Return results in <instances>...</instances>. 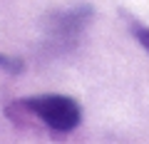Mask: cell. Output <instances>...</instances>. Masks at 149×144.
<instances>
[{"label": "cell", "mask_w": 149, "mask_h": 144, "mask_svg": "<svg viewBox=\"0 0 149 144\" xmlns=\"http://www.w3.org/2000/svg\"><path fill=\"white\" fill-rule=\"evenodd\" d=\"M20 104L52 132H72L82 119L80 104L65 95H37L22 99Z\"/></svg>", "instance_id": "cell-1"}, {"label": "cell", "mask_w": 149, "mask_h": 144, "mask_svg": "<svg viewBox=\"0 0 149 144\" xmlns=\"http://www.w3.org/2000/svg\"><path fill=\"white\" fill-rule=\"evenodd\" d=\"M132 32H134V38H137V42L149 52V27H147V25H139V22H134V25H132Z\"/></svg>", "instance_id": "cell-2"}, {"label": "cell", "mask_w": 149, "mask_h": 144, "mask_svg": "<svg viewBox=\"0 0 149 144\" xmlns=\"http://www.w3.org/2000/svg\"><path fill=\"white\" fill-rule=\"evenodd\" d=\"M0 65H3V67H10V70H17V67H20V62H15V60L5 57V55H0Z\"/></svg>", "instance_id": "cell-3"}]
</instances>
